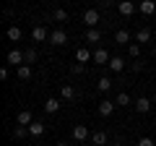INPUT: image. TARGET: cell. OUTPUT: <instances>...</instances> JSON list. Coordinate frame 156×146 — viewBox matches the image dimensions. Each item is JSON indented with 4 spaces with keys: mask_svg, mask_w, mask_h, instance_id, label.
I'll use <instances>...</instances> for the list:
<instances>
[{
    "mask_svg": "<svg viewBox=\"0 0 156 146\" xmlns=\"http://www.w3.org/2000/svg\"><path fill=\"white\" fill-rule=\"evenodd\" d=\"M23 65H31V63H37V50L34 47H29V50H23Z\"/></svg>",
    "mask_w": 156,
    "mask_h": 146,
    "instance_id": "obj_21",
    "label": "cell"
},
{
    "mask_svg": "<svg viewBox=\"0 0 156 146\" xmlns=\"http://www.w3.org/2000/svg\"><path fill=\"white\" fill-rule=\"evenodd\" d=\"M23 136H29V128L26 125H16L13 128V138H23Z\"/></svg>",
    "mask_w": 156,
    "mask_h": 146,
    "instance_id": "obj_27",
    "label": "cell"
},
{
    "mask_svg": "<svg viewBox=\"0 0 156 146\" xmlns=\"http://www.w3.org/2000/svg\"><path fill=\"white\" fill-rule=\"evenodd\" d=\"M55 146H68V144H55Z\"/></svg>",
    "mask_w": 156,
    "mask_h": 146,
    "instance_id": "obj_34",
    "label": "cell"
},
{
    "mask_svg": "<svg viewBox=\"0 0 156 146\" xmlns=\"http://www.w3.org/2000/svg\"><path fill=\"white\" fill-rule=\"evenodd\" d=\"M117 11H120V16H133L135 13V3L133 0H120V3H117Z\"/></svg>",
    "mask_w": 156,
    "mask_h": 146,
    "instance_id": "obj_5",
    "label": "cell"
},
{
    "mask_svg": "<svg viewBox=\"0 0 156 146\" xmlns=\"http://www.w3.org/2000/svg\"><path fill=\"white\" fill-rule=\"evenodd\" d=\"M151 107H154V99H148V97H140L138 102H135V110H138L140 115H146L151 110Z\"/></svg>",
    "mask_w": 156,
    "mask_h": 146,
    "instance_id": "obj_9",
    "label": "cell"
},
{
    "mask_svg": "<svg viewBox=\"0 0 156 146\" xmlns=\"http://www.w3.org/2000/svg\"><path fill=\"white\" fill-rule=\"evenodd\" d=\"M140 13H143V16H154L156 13V3L154 0H140Z\"/></svg>",
    "mask_w": 156,
    "mask_h": 146,
    "instance_id": "obj_12",
    "label": "cell"
},
{
    "mask_svg": "<svg viewBox=\"0 0 156 146\" xmlns=\"http://www.w3.org/2000/svg\"><path fill=\"white\" fill-rule=\"evenodd\" d=\"M31 123H34V115L29 112V110H21V112L16 115V125H26V128H29Z\"/></svg>",
    "mask_w": 156,
    "mask_h": 146,
    "instance_id": "obj_8",
    "label": "cell"
},
{
    "mask_svg": "<svg viewBox=\"0 0 156 146\" xmlns=\"http://www.w3.org/2000/svg\"><path fill=\"white\" fill-rule=\"evenodd\" d=\"M50 45H55V47L68 45V34L62 31V29H55V31H50Z\"/></svg>",
    "mask_w": 156,
    "mask_h": 146,
    "instance_id": "obj_1",
    "label": "cell"
},
{
    "mask_svg": "<svg viewBox=\"0 0 156 146\" xmlns=\"http://www.w3.org/2000/svg\"><path fill=\"white\" fill-rule=\"evenodd\" d=\"M128 55L133 57V60L140 57V45H138V42H130V45H128Z\"/></svg>",
    "mask_w": 156,
    "mask_h": 146,
    "instance_id": "obj_22",
    "label": "cell"
},
{
    "mask_svg": "<svg viewBox=\"0 0 156 146\" xmlns=\"http://www.w3.org/2000/svg\"><path fill=\"white\" fill-rule=\"evenodd\" d=\"M5 37H8L11 42H21V37H23V34H21V29H18V26H11V29L5 31Z\"/></svg>",
    "mask_w": 156,
    "mask_h": 146,
    "instance_id": "obj_20",
    "label": "cell"
},
{
    "mask_svg": "<svg viewBox=\"0 0 156 146\" xmlns=\"http://www.w3.org/2000/svg\"><path fill=\"white\" fill-rule=\"evenodd\" d=\"M76 94H78L76 86H70V84H65V86L60 89V97H62V99H76Z\"/></svg>",
    "mask_w": 156,
    "mask_h": 146,
    "instance_id": "obj_19",
    "label": "cell"
},
{
    "mask_svg": "<svg viewBox=\"0 0 156 146\" xmlns=\"http://www.w3.org/2000/svg\"><path fill=\"white\" fill-rule=\"evenodd\" d=\"M83 24L89 29H96V24H99V11H96V8H89V11L83 13Z\"/></svg>",
    "mask_w": 156,
    "mask_h": 146,
    "instance_id": "obj_2",
    "label": "cell"
},
{
    "mask_svg": "<svg viewBox=\"0 0 156 146\" xmlns=\"http://www.w3.org/2000/svg\"><path fill=\"white\" fill-rule=\"evenodd\" d=\"M130 68H133V71H135V73H140V71H143V63H140V60H138V63H133V65H130Z\"/></svg>",
    "mask_w": 156,
    "mask_h": 146,
    "instance_id": "obj_31",
    "label": "cell"
},
{
    "mask_svg": "<svg viewBox=\"0 0 156 146\" xmlns=\"http://www.w3.org/2000/svg\"><path fill=\"white\" fill-rule=\"evenodd\" d=\"M151 99H154V104H156V91H154V97H151Z\"/></svg>",
    "mask_w": 156,
    "mask_h": 146,
    "instance_id": "obj_33",
    "label": "cell"
},
{
    "mask_svg": "<svg viewBox=\"0 0 156 146\" xmlns=\"http://www.w3.org/2000/svg\"><path fill=\"white\" fill-rule=\"evenodd\" d=\"M96 89H99L101 94H104V91H109V89H112V81L107 78V76H101V78H99V84H96Z\"/></svg>",
    "mask_w": 156,
    "mask_h": 146,
    "instance_id": "obj_25",
    "label": "cell"
},
{
    "mask_svg": "<svg viewBox=\"0 0 156 146\" xmlns=\"http://www.w3.org/2000/svg\"><path fill=\"white\" fill-rule=\"evenodd\" d=\"M44 3H47V0H44Z\"/></svg>",
    "mask_w": 156,
    "mask_h": 146,
    "instance_id": "obj_36",
    "label": "cell"
},
{
    "mask_svg": "<svg viewBox=\"0 0 156 146\" xmlns=\"http://www.w3.org/2000/svg\"><path fill=\"white\" fill-rule=\"evenodd\" d=\"M138 146H156V141H154V138H148V136H143V138L138 141Z\"/></svg>",
    "mask_w": 156,
    "mask_h": 146,
    "instance_id": "obj_30",
    "label": "cell"
},
{
    "mask_svg": "<svg viewBox=\"0 0 156 146\" xmlns=\"http://www.w3.org/2000/svg\"><path fill=\"white\" fill-rule=\"evenodd\" d=\"M112 112H115V102L101 99V102H99V118H109Z\"/></svg>",
    "mask_w": 156,
    "mask_h": 146,
    "instance_id": "obj_7",
    "label": "cell"
},
{
    "mask_svg": "<svg viewBox=\"0 0 156 146\" xmlns=\"http://www.w3.org/2000/svg\"><path fill=\"white\" fill-rule=\"evenodd\" d=\"M70 73H73V76H81V73H83V63H76V65H70Z\"/></svg>",
    "mask_w": 156,
    "mask_h": 146,
    "instance_id": "obj_29",
    "label": "cell"
},
{
    "mask_svg": "<svg viewBox=\"0 0 156 146\" xmlns=\"http://www.w3.org/2000/svg\"><path fill=\"white\" fill-rule=\"evenodd\" d=\"M5 60L11 63L13 68H21L23 63H26V60H23V52H21V50H11V52H8V55H5Z\"/></svg>",
    "mask_w": 156,
    "mask_h": 146,
    "instance_id": "obj_3",
    "label": "cell"
},
{
    "mask_svg": "<svg viewBox=\"0 0 156 146\" xmlns=\"http://www.w3.org/2000/svg\"><path fill=\"white\" fill-rule=\"evenodd\" d=\"M94 57V52H89V47H78L76 50V63H89Z\"/></svg>",
    "mask_w": 156,
    "mask_h": 146,
    "instance_id": "obj_11",
    "label": "cell"
},
{
    "mask_svg": "<svg viewBox=\"0 0 156 146\" xmlns=\"http://www.w3.org/2000/svg\"><path fill=\"white\" fill-rule=\"evenodd\" d=\"M57 110H60V102H57L55 97H50V99L44 102V112H47V115H55Z\"/></svg>",
    "mask_w": 156,
    "mask_h": 146,
    "instance_id": "obj_14",
    "label": "cell"
},
{
    "mask_svg": "<svg viewBox=\"0 0 156 146\" xmlns=\"http://www.w3.org/2000/svg\"><path fill=\"white\" fill-rule=\"evenodd\" d=\"M0 81H8V68H0Z\"/></svg>",
    "mask_w": 156,
    "mask_h": 146,
    "instance_id": "obj_32",
    "label": "cell"
},
{
    "mask_svg": "<svg viewBox=\"0 0 156 146\" xmlns=\"http://www.w3.org/2000/svg\"><path fill=\"white\" fill-rule=\"evenodd\" d=\"M42 133H44V125L39 123V120H34V123L29 125V136H34V138H39Z\"/></svg>",
    "mask_w": 156,
    "mask_h": 146,
    "instance_id": "obj_18",
    "label": "cell"
},
{
    "mask_svg": "<svg viewBox=\"0 0 156 146\" xmlns=\"http://www.w3.org/2000/svg\"><path fill=\"white\" fill-rule=\"evenodd\" d=\"M148 39H151V29H138L135 42H140V45H143V42H148Z\"/></svg>",
    "mask_w": 156,
    "mask_h": 146,
    "instance_id": "obj_23",
    "label": "cell"
},
{
    "mask_svg": "<svg viewBox=\"0 0 156 146\" xmlns=\"http://www.w3.org/2000/svg\"><path fill=\"white\" fill-rule=\"evenodd\" d=\"M86 138H91L89 128H86V125H73V141H78V144H83Z\"/></svg>",
    "mask_w": 156,
    "mask_h": 146,
    "instance_id": "obj_4",
    "label": "cell"
},
{
    "mask_svg": "<svg viewBox=\"0 0 156 146\" xmlns=\"http://www.w3.org/2000/svg\"><path fill=\"white\" fill-rule=\"evenodd\" d=\"M16 76H18L21 81H29V78L34 76V71H31V65H21V68H16Z\"/></svg>",
    "mask_w": 156,
    "mask_h": 146,
    "instance_id": "obj_15",
    "label": "cell"
},
{
    "mask_svg": "<svg viewBox=\"0 0 156 146\" xmlns=\"http://www.w3.org/2000/svg\"><path fill=\"white\" fill-rule=\"evenodd\" d=\"M109 60L112 57H109V52H107L104 47H99V50L94 52V63H99V65H109Z\"/></svg>",
    "mask_w": 156,
    "mask_h": 146,
    "instance_id": "obj_10",
    "label": "cell"
},
{
    "mask_svg": "<svg viewBox=\"0 0 156 146\" xmlns=\"http://www.w3.org/2000/svg\"><path fill=\"white\" fill-rule=\"evenodd\" d=\"M107 141H109V138H107L104 130H96V133H91V144H94V146H104Z\"/></svg>",
    "mask_w": 156,
    "mask_h": 146,
    "instance_id": "obj_16",
    "label": "cell"
},
{
    "mask_svg": "<svg viewBox=\"0 0 156 146\" xmlns=\"http://www.w3.org/2000/svg\"><path fill=\"white\" fill-rule=\"evenodd\" d=\"M115 104H120V107L130 104V94H128V91H120V94H117V99H115Z\"/></svg>",
    "mask_w": 156,
    "mask_h": 146,
    "instance_id": "obj_26",
    "label": "cell"
},
{
    "mask_svg": "<svg viewBox=\"0 0 156 146\" xmlns=\"http://www.w3.org/2000/svg\"><path fill=\"white\" fill-rule=\"evenodd\" d=\"M115 42H117V45H128V42H130V31H128V29H117Z\"/></svg>",
    "mask_w": 156,
    "mask_h": 146,
    "instance_id": "obj_17",
    "label": "cell"
},
{
    "mask_svg": "<svg viewBox=\"0 0 156 146\" xmlns=\"http://www.w3.org/2000/svg\"><path fill=\"white\" fill-rule=\"evenodd\" d=\"M31 39L34 42H47V39H50V31H47L44 26H34L31 29Z\"/></svg>",
    "mask_w": 156,
    "mask_h": 146,
    "instance_id": "obj_6",
    "label": "cell"
},
{
    "mask_svg": "<svg viewBox=\"0 0 156 146\" xmlns=\"http://www.w3.org/2000/svg\"><path fill=\"white\" fill-rule=\"evenodd\" d=\"M86 42H101V31L99 29H89L86 31Z\"/></svg>",
    "mask_w": 156,
    "mask_h": 146,
    "instance_id": "obj_24",
    "label": "cell"
},
{
    "mask_svg": "<svg viewBox=\"0 0 156 146\" xmlns=\"http://www.w3.org/2000/svg\"><path fill=\"white\" fill-rule=\"evenodd\" d=\"M52 16H55V21H68V11H65V8H57Z\"/></svg>",
    "mask_w": 156,
    "mask_h": 146,
    "instance_id": "obj_28",
    "label": "cell"
},
{
    "mask_svg": "<svg viewBox=\"0 0 156 146\" xmlns=\"http://www.w3.org/2000/svg\"><path fill=\"white\" fill-rule=\"evenodd\" d=\"M107 68H109L112 73H122V71H125V60H122V57H112Z\"/></svg>",
    "mask_w": 156,
    "mask_h": 146,
    "instance_id": "obj_13",
    "label": "cell"
},
{
    "mask_svg": "<svg viewBox=\"0 0 156 146\" xmlns=\"http://www.w3.org/2000/svg\"><path fill=\"white\" fill-rule=\"evenodd\" d=\"M154 55H156V47H154Z\"/></svg>",
    "mask_w": 156,
    "mask_h": 146,
    "instance_id": "obj_35",
    "label": "cell"
}]
</instances>
